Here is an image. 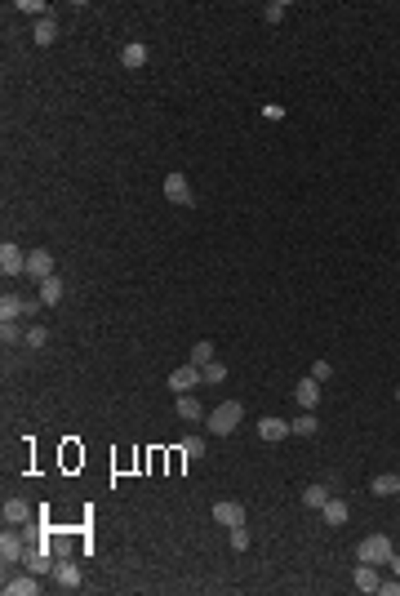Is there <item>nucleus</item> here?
Returning a JSON list of instances; mask_svg holds the SVG:
<instances>
[{"mask_svg": "<svg viewBox=\"0 0 400 596\" xmlns=\"http://www.w3.org/2000/svg\"><path fill=\"white\" fill-rule=\"evenodd\" d=\"M240 423H245V405H240V400H223V405H214L209 414H205L209 436H232Z\"/></svg>", "mask_w": 400, "mask_h": 596, "instance_id": "obj_1", "label": "nucleus"}, {"mask_svg": "<svg viewBox=\"0 0 400 596\" xmlns=\"http://www.w3.org/2000/svg\"><path fill=\"white\" fill-rule=\"evenodd\" d=\"M392 552H396V547H392V539H387V534H369V539H360V547H356L360 561H365V565H378V569L392 561Z\"/></svg>", "mask_w": 400, "mask_h": 596, "instance_id": "obj_2", "label": "nucleus"}, {"mask_svg": "<svg viewBox=\"0 0 400 596\" xmlns=\"http://www.w3.org/2000/svg\"><path fill=\"white\" fill-rule=\"evenodd\" d=\"M200 383H205V374H200V365H191V361L183 365V370H174V374H169V392H174V396L196 392Z\"/></svg>", "mask_w": 400, "mask_h": 596, "instance_id": "obj_3", "label": "nucleus"}, {"mask_svg": "<svg viewBox=\"0 0 400 596\" xmlns=\"http://www.w3.org/2000/svg\"><path fill=\"white\" fill-rule=\"evenodd\" d=\"M22 556H27V539H22V534H0V561H5V569L9 565H18Z\"/></svg>", "mask_w": 400, "mask_h": 596, "instance_id": "obj_4", "label": "nucleus"}, {"mask_svg": "<svg viewBox=\"0 0 400 596\" xmlns=\"http://www.w3.org/2000/svg\"><path fill=\"white\" fill-rule=\"evenodd\" d=\"M0 272H5V276H22V272H27V254H22L14 240L0 245Z\"/></svg>", "mask_w": 400, "mask_h": 596, "instance_id": "obj_5", "label": "nucleus"}, {"mask_svg": "<svg viewBox=\"0 0 400 596\" xmlns=\"http://www.w3.org/2000/svg\"><path fill=\"white\" fill-rule=\"evenodd\" d=\"M22 565H27L36 579H40V574H54V552H50V543H45V547H27Z\"/></svg>", "mask_w": 400, "mask_h": 596, "instance_id": "obj_6", "label": "nucleus"}, {"mask_svg": "<svg viewBox=\"0 0 400 596\" xmlns=\"http://www.w3.org/2000/svg\"><path fill=\"white\" fill-rule=\"evenodd\" d=\"M165 201H169V205H191V201H196V196H191L187 174H169V178H165Z\"/></svg>", "mask_w": 400, "mask_h": 596, "instance_id": "obj_7", "label": "nucleus"}, {"mask_svg": "<svg viewBox=\"0 0 400 596\" xmlns=\"http://www.w3.org/2000/svg\"><path fill=\"white\" fill-rule=\"evenodd\" d=\"M214 521L227 525V530H236V525H245V507H240L236 498H223V503H214Z\"/></svg>", "mask_w": 400, "mask_h": 596, "instance_id": "obj_8", "label": "nucleus"}, {"mask_svg": "<svg viewBox=\"0 0 400 596\" xmlns=\"http://www.w3.org/2000/svg\"><path fill=\"white\" fill-rule=\"evenodd\" d=\"M54 583H58V588H67V592L80 588V565L71 561V556H58V561H54Z\"/></svg>", "mask_w": 400, "mask_h": 596, "instance_id": "obj_9", "label": "nucleus"}, {"mask_svg": "<svg viewBox=\"0 0 400 596\" xmlns=\"http://www.w3.org/2000/svg\"><path fill=\"white\" fill-rule=\"evenodd\" d=\"M294 400H298L302 409H316V405H320V383L311 379V374H307V379H298V383H294Z\"/></svg>", "mask_w": 400, "mask_h": 596, "instance_id": "obj_10", "label": "nucleus"}, {"mask_svg": "<svg viewBox=\"0 0 400 596\" xmlns=\"http://www.w3.org/2000/svg\"><path fill=\"white\" fill-rule=\"evenodd\" d=\"M27 276H36V281H50V276H54V254H50V249L27 254Z\"/></svg>", "mask_w": 400, "mask_h": 596, "instance_id": "obj_11", "label": "nucleus"}, {"mask_svg": "<svg viewBox=\"0 0 400 596\" xmlns=\"http://www.w3.org/2000/svg\"><path fill=\"white\" fill-rule=\"evenodd\" d=\"M285 436H289V423H285V419H258V441L281 445Z\"/></svg>", "mask_w": 400, "mask_h": 596, "instance_id": "obj_12", "label": "nucleus"}, {"mask_svg": "<svg viewBox=\"0 0 400 596\" xmlns=\"http://www.w3.org/2000/svg\"><path fill=\"white\" fill-rule=\"evenodd\" d=\"M36 592H40V583H36L31 569H27V574H18V579L5 574V596H36Z\"/></svg>", "mask_w": 400, "mask_h": 596, "instance_id": "obj_13", "label": "nucleus"}, {"mask_svg": "<svg viewBox=\"0 0 400 596\" xmlns=\"http://www.w3.org/2000/svg\"><path fill=\"white\" fill-rule=\"evenodd\" d=\"M174 414L183 419V423H200V419H205V409H200V400L191 396V392H183V396L174 400Z\"/></svg>", "mask_w": 400, "mask_h": 596, "instance_id": "obj_14", "label": "nucleus"}, {"mask_svg": "<svg viewBox=\"0 0 400 596\" xmlns=\"http://www.w3.org/2000/svg\"><path fill=\"white\" fill-rule=\"evenodd\" d=\"M351 583H356V592H378V583H383V579H378V565H365V561H360L356 574H351Z\"/></svg>", "mask_w": 400, "mask_h": 596, "instance_id": "obj_15", "label": "nucleus"}, {"mask_svg": "<svg viewBox=\"0 0 400 596\" xmlns=\"http://www.w3.org/2000/svg\"><path fill=\"white\" fill-rule=\"evenodd\" d=\"M0 516H5V525H27L31 507L22 503V498H5V512H0Z\"/></svg>", "mask_w": 400, "mask_h": 596, "instance_id": "obj_16", "label": "nucleus"}, {"mask_svg": "<svg viewBox=\"0 0 400 596\" xmlns=\"http://www.w3.org/2000/svg\"><path fill=\"white\" fill-rule=\"evenodd\" d=\"M63 294H67L63 276H50V281H40V303H45V307H58V303H63Z\"/></svg>", "mask_w": 400, "mask_h": 596, "instance_id": "obj_17", "label": "nucleus"}, {"mask_svg": "<svg viewBox=\"0 0 400 596\" xmlns=\"http://www.w3.org/2000/svg\"><path fill=\"white\" fill-rule=\"evenodd\" d=\"M120 63H125L129 71H138L142 63H147V45H142V41H129L125 50H120Z\"/></svg>", "mask_w": 400, "mask_h": 596, "instance_id": "obj_18", "label": "nucleus"}, {"mask_svg": "<svg viewBox=\"0 0 400 596\" xmlns=\"http://www.w3.org/2000/svg\"><path fill=\"white\" fill-rule=\"evenodd\" d=\"M320 512H325V521H329V525L338 530V525H347V516H351V507L343 503V498H329V503H325V507H320Z\"/></svg>", "mask_w": 400, "mask_h": 596, "instance_id": "obj_19", "label": "nucleus"}, {"mask_svg": "<svg viewBox=\"0 0 400 596\" xmlns=\"http://www.w3.org/2000/svg\"><path fill=\"white\" fill-rule=\"evenodd\" d=\"M18 316H27V298L5 294V298H0V321H18Z\"/></svg>", "mask_w": 400, "mask_h": 596, "instance_id": "obj_20", "label": "nucleus"}, {"mask_svg": "<svg viewBox=\"0 0 400 596\" xmlns=\"http://www.w3.org/2000/svg\"><path fill=\"white\" fill-rule=\"evenodd\" d=\"M373 494H378V498H396V494H400V477H396V472L373 477Z\"/></svg>", "mask_w": 400, "mask_h": 596, "instance_id": "obj_21", "label": "nucleus"}, {"mask_svg": "<svg viewBox=\"0 0 400 596\" xmlns=\"http://www.w3.org/2000/svg\"><path fill=\"white\" fill-rule=\"evenodd\" d=\"M289 436H316V409H302V414L289 423Z\"/></svg>", "mask_w": 400, "mask_h": 596, "instance_id": "obj_22", "label": "nucleus"}, {"mask_svg": "<svg viewBox=\"0 0 400 596\" xmlns=\"http://www.w3.org/2000/svg\"><path fill=\"white\" fill-rule=\"evenodd\" d=\"M329 498H334V494H329V485H307V490H302V503L316 507V512H320L325 503H329Z\"/></svg>", "mask_w": 400, "mask_h": 596, "instance_id": "obj_23", "label": "nucleus"}, {"mask_svg": "<svg viewBox=\"0 0 400 596\" xmlns=\"http://www.w3.org/2000/svg\"><path fill=\"white\" fill-rule=\"evenodd\" d=\"M0 343H5V347L27 343V330H18V321H0Z\"/></svg>", "mask_w": 400, "mask_h": 596, "instance_id": "obj_24", "label": "nucleus"}, {"mask_svg": "<svg viewBox=\"0 0 400 596\" xmlns=\"http://www.w3.org/2000/svg\"><path fill=\"white\" fill-rule=\"evenodd\" d=\"M31 36H36V45H54V41H58V22H54V18H40Z\"/></svg>", "mask_w": 400, "mask_h": 596, "instance_id": "obj_25", "label": "nucleus"}, {"mask_svg": "<svg viewBox=\"0 0 400 596\" xmlns=\"http://www.w3.org/2000/svg\"><path fill=\"white\" fill-rule=\"evenodd\" d=\"M200 374H205V383L223 387V379H227V365H223V361H209V365H200Z\"/></svg>", "mask_w": 400, "mask_h": 596, "instance_id": "obj_26", "label": "nucleus"}, {"mask_svg": "<svg viewBox=\"0 0 400 596\" xmlns=\"http://www.w3.org/2000/svg\"><path fill=\"white\" fill-rule=\"evenodd\" d=\"M209 361H218L214 356V343H209V338H200V343L191 347V365H209Z\"/></svg>", "mask_w": 400, "mask_h": 596, "instance_id": "obj_27", "label": "nucleus"}, {"mask_svg": "<svg viewBox=\"0 0 400 596\" xmlns=\"http://www.w3.org/2000/svg\"><path fill=\"white\" fill-rule=\"evenodd\" d=\"M183 458H205V441L200 436H187L183 441Z\"/></svg>", "mask_w": 400, "mask_h": 596, "instance_id": "obj_28", "label": "nucleus"}, {"mask_svg": "<svg viewBox=\"0 0 400 596\" xmlns=\"http://www.w3.org/2000/svg\"><path fill=\"white\" fill-rule=\"evenodd\" d=\"M50 343V330H45V325H31L27 330V347H45Z\"/></svg>", "mask_w": 400, "mask_h": 596, "instance_id": "obj_29", "label": "nucleus"}, {"mask_svg": "<svg viewBox=\"0 0 400 596\" xmlns=\"http://www.w3.org/2000/svg\"><path fill=\"white\" fill-rule=\"evenodd\" d=\"M311 379H316L320 387H325V383H329V379H334V370H329V361H316V365H311Z\"/></svg>", "mask_w": 400, "mask_h": 596, "instance_id": "obj_30", "label": "nucleus"}, {"mask_svg": "<svg viewBox=\"0 0 400 596\" xmlns=\"http://www.w3.org/2000/svg\"><path fill=\"white\" fill-rule=\"evenodd\" d=\"M245 547H249V530L236 525V530H232V552H245Z\"/></svg>", "mask_w": 400, "mask_h": 596, "instance_id": "obj_31", "label": "nucleus"}, {"mask_svg": "<svg viewBox=\"0 0 400 596\" xmlns=\"http://www.w3.org/2000/svg\"><path fill=\"white\" fill-rule=\"evenodd\" d=\"M262 18H267V22H281V18H285V0H272V5L262 9Z\"/></svg>", "mask_w": 400, "mask_h": 596, "instance_id": "obj_32", "label": "nucleus"}, {"mask_svg": "<svg viewBox=\"0 0 400 596\" xmlns=\"http://www.w3.org/2000/svg\"><path fill=\"white\" fill-rule=\"evenodd\" d=\"M18 9H27V14H45V18H50V9L36 5V0H18Z\"/></svg>", "mask_w": 400, "mask_h": 596, "instance_id": "obj_33", "label": "nucleus"}, {"mask_svg": "<svg viewBox=\"0 0 400 596\" xmlns=\"http://www.w3.org/2000/svg\"><path fill=\"white\" fill-rule=\"evenodd\" d=\"M378 592H383V596H400V579H396V583H378Z\"/></svg>", "mask_w": 400, "mask_h": 596, "instance_id": "obj_34", "label": "nucleus"}, {"mask_svg": "<svg viewBox=\"0 0 400 596\" xmlns=\"http://www.w3.org/2000/svg\"><path fill=\"white\" fill-rule=\"evenodd\" d=\"M387 565H392V574L400 579V552H392V561H387Z\"/></svg>", "mask_w": 400, "mask_h": 596, "instance_id": "obj_35", "label": "nucleus"}, {"mask_svg": "<svg viewBox=\"0 0 400 596\" xmlns=\"http://www.w3.org/2000/svg\"><path fill=\"white\" fill-rule=\"evenodd\" d=\"M396 400H400V387H396Z\"/></svg>", "mask_w": 400, "mask_h": 596, "instance_id": "obj_36", "label": "nucleus"}]
</instances>
